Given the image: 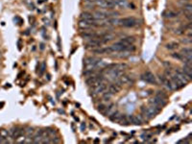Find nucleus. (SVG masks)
<instances>
[{
  "label": "nucleus",
  "mask_w": 192,
  "mask_h": 144,
  "mask_svg": "<svg viewBox=\"0 0 192 144\" xmlns=\"http://www.w3.org/2000/svg\"><path fill=\"white\" fill-rule=\"evenodd\" d=\"M156 95H157V96H159V97L163 98V99H165V100L167 99V95H166L163 91H160V90H159V91H157Z\"/></svg>",
  "instance_id": "obj_28"
},
{
  "label": "nucleus",
  "mask_w": 192,
  "mask_h": 144,
  "mask_svg": "<svg viewBox=\"0 0 192 144\" xmlns=\"http://www.w3.org/2000/svg\"><path fill=\"white\" fill-rule=\"evenodd\" d=\"M23 131L24 130L21 129V128H13L9 131V135H11L13 138H15L16 139L18 137H19V135H21L22 134H23Z\"/></svg>",
  "instance_id": "obj_9"
},
{
  "label": "nucleus",
  "mask_w": 192,
  "mask_h": 144,
  "mask_svg": "<svg viewBox=\"0 0 192 144\" xmlns=\"http://www.w3.org/2000/svg\"><path fill=\"white\" fill-rule=\"evenodd\" d=\"M107 88H108V86H107V85H106L105 83H101V84H99L98 86H94L93 88V93L94 94H100V93H104V92L107 90Z\"/></svg>",
  "instance_id": "obj_8"
},
{
  "label": "nucleus",
  "mask_w": 192,
  "mask_h": 144,
  "mask_svg": "<svg viewBox=\"0 0 192 144\" xmlns=\"http://www.w3.org/2000/svg\"><path fill=\"white\" fill-rule=\"evenodd\" d=\"M102 42L103 43H105V42H108V41H110V40H111V39H114V35L113 34H106V35H104V36L102 37Z\"/></svg>",
  "instance_id": "obj_21"
},
{
  "label": "nucleus",
  "mask_w": 192,
  "mask_h": 144,
  "mask_svg": "<svg viewBox=\"0 0 192 144\" xmlns=\"http://www.w3.org/2000/svg\"><path fill=\"white\" fill-rule=\"evenodd\" d=\"M172 57L175 58V59L180 60H185V58H183V56L180 53H174V54H172Z\"/></svg>",
  "instance_id": "obj_25"
},
{
  "label": "nucleus",
  "mask_w": 192,
  "mask_h": 144,
  "mask_svg": "<svg viewBox=\"0 0 192 144\" xmlns=\"http://www.w3.org/2000/svg\"><path fill=\"white\" fill-rule=\"evenodd\" d=\"M140 21L136 17H124L122 19H118V25L123 26V27H136V26L139 25Z\"/></svg>",
  "instance_id": "obj_1"
},
{
  "label": "nucleus",
  "mask_w": 192,
  "mask_h": 144,
  "mask_svg": "<svg viewBox=\"0 0 192 144\" xmlns=\"http://www.w3.org/2000/svg\"><path fill=\"white\" fill-rule=\"evenodd\" d=\"M159 80L162 85H164L169 90H174V89H176V86H174V84L172 83V81L169 79L168 77L163 76V75H159Z\"/></svg>",
  "instance_id": "obj_3"
},
{
  "label": "nucleus",
  "mask_w": 192,
  "mask_h": 144,
  "mask_svg": "<svg viewBox=\"0 0 192 144\" xmlns=\"http://www.w3.org/2000/svg\"><path fill=\"white\" fill-rule=\"evenodd\" d=\"M151 137H152L151 134H146V135H142V137L144 138V139H146V140H147V139H149V138H150Z\"/></svg>",
  "instance_id": "obj_32"
},
{
  "label": "nucleus",
  "mask_w": 192,
  "mask_h": 144,
  "mask_svg": "<svg viewBox=\"0 0 192 144\" xmlns=\"http://www.w3.org/2000/svg\"><path fill=\"white\" fill-rule=\"evenodd\" d=\"M95 5L102 9H114L116 7L115 0H96Z\"/></svg>",
  "instance_id": "obj_2"
},
{
  "label": "nucleus",
  "mask_w": 192,
  "mask_h": 144,
  "mask_svg": "<svg viewBox=\"0 0 192 144\" xmlns=\"http://www.w3.org/2000/svg\"><path fill=\"white\" fill-rule=\"evenodd\" d=\"M116 82H118L120 85L122 86V85H129V84H133L134 81H132L131 77L128 76V75H122V76L120 77Z\"/></svg>",
  "instance_id": "obj_10"
},
{
  "label": "nucleus",
  "mask_w": 192,
  "mask_h": 144,
  "mask_svg": "<svg viewBox=\"0 0 192 144\" xmlns=\"http://www.w3.org/2000/svg\"><path fill=\"white\" fill-rule=\"evenodd\" d=\"M103 44L102 40H99V39H88V41L87 42V48H90V49H96V48H99L101 47Z\"/></svg>",
  "instance_id": "obj_5"
},
{
  "label": "nucleus",
  "mask_w": 192,
  "mask_h": 144,
  "mask_svg": "<svg viewBox=\"0 0 192 144\" xmlns=\"http://www.w3.org/2000/svg\"><path fill=\"white\" fill-rule=\"evenodd\" d=\"M114 111H115L114 105H113V104H111L110 106H107V108H106L104 113H105V115H107V116H111V115L113 114Z\"/></svg>",
  "instance_id": "obj_19"
},
{
  "label": "nucleus",
  "mask_w": 192,
  "mask_h": 144,
  "mask_svg": "<svg viewBox=\"0 0 192 144\" xmlns=\"http://www.w3.org/2000/svg\"><path fill=\"white\" fill-rule=\"evenodd\" d=\"M106 108H107V105H105V104H100V105L98 106V111L104 113Z\"/></svg>",
  "instance_id": "obj_29"
},
{
  "label": "nucleus",
  "mask_w": 192,
  "mask_h": 144,
  "mask_svg": "<svg viewBox=\"0 0 192 144\" xmlns=\"http://www.w3.org/2000/svg\"><path fill=\"white\" fill-rule=\"evenodd\" d=\"M116 1V7L120 9H125L128 6L127 0H115Z\"/></svg>",
  "instance_id": "obj_20"
},
{
  "label": "nucleus",
  "mask_w": 192,
  "mask_h": 144,
  "mask_svg": "<svg viewBox=\"0 0 192 144\" xmlns=\"http://www.w3.org/2000/svg\"><path fill=\"white\" fill-rule=\"evenodd\" d=\"M85 3H95L96 0H83Z\"/></svg>",
  "instance_id": "obj_33"
},
{
  "label": "nucleus",
  "mask_w": 192,
  "mask_h": 144,
  "mask_svg": "<svg viewBox=\"0 0 192 144\" xmlns=\"http://www.w3.org/2000/svg\"><path fill=\"white\" fill-rule=\"evenodd\" d=\"M92 23L93 22H90V21H87V20H83L81 19L79 22V27L81 29H85V30H88V29H90L92 27Z\"/></svg>",
  "instance_id": "obj_14"
},
{
  "label": "nucleus",
  "mask_w": 192,
  "mask_h": 144,
  "mask_svg": "<svg viewBox=\"0 0 192 144\" xmlns=\"http://www.w3.org/2000/svg\"><path fill=\"white\" fill-rule=\"evenodd\" d=\"M16 143H23V142H25V137L22 134L19 135V137H18L16 138Z\"/></svg>",
  "instance_id": "obj_27"
},
{
  "label": "nucleus",
  "mask_w": 192,
  "mask_h": 144,
  "mask_svg": "<svg viewBox=\"0 0 192 144\" xmlns=\"http://www.w3.org/2000/svg\"><path fill=\"white\" fill-rule=\"evenodd\" d=\"M44 69H45V63L42 62L41 63V70H39V75H42L44 72Z\"/></svg>",
  "instance_id": "obj_30"
},
{
  "label": "nucleus",
  "mask_w": 192,
  "mask_h": 144,
  "mask_svg": "<svg viewBox=\"0 0 192 144\" xmlns=\"http://www.w3.org/2000/svg\"><path fill=\"white\" fill-rule=\"evenodd\" d=\"M121 85L116 82L115 84H113V85H110L109 86V88H107L108 91L110 92V93L111 94H115V93H118V92L120 91V89H121Z\"/></svg>",
  "instance_id": "obj_7"
},
{
  "label": "nucleus",
  "mask_w": 192,
  "mask_h": 144,
  "mask_svg": "<svg viewBox=\"0 0 192 144\" xmlns=\"http://www.w3.org/2000/svg\"><path fill=\"white\" fill-rule=\"evenodd\" d=\"M175 74H176V76L179 78L180 81H183V82L185 84L188 83L189 81L191 80V79H189V78L185 74V72H183V70H180L179 68H177L176 70H175Z\"/></svg>",
  "instance_id": "obj_6"
},
{
  "label": "nucleus",
  "mask_w": 192,
  "mask_h": 144,
  "mask_svg": "<svg viewBox=\"0 0 192 144\" xmlns=\"http://www.w3.org/2000/svg\"><path fill=\"white\" fill-rule=\"evenodd\" d=\"M111 96H113V94L111 93H110V92H104V94H103V100L104 101H110L111 100Z\"/></svg>",
  "instance_id": "obj_24"
},
{
  "label": "nucleus",
  "mask_w": 192,
  "mask_h": 144,
  "mask_svg": "<svg viewBox=\"0 0 192 144\" xmlns=\"http://www.w3.org/2000/svg\"><path fill=\"white\" fill-rule=\"evenodd\" d=\"M177 16H178V14L175 13V12H168V13L165 14V16L169 17V18H173V17H176Z\"/></svg>",
  "instance_id": "obj_26"
},
{
  "label": "nucleus",
  "mask_w": 192,
  "mask_h": 144,
  "mask_svg": "<svg viewBox=\"0 0 192 144\" xmlns=\"http://www.w3.org/2000/svg\"><path fill=\"white\" fill-rule=\"evenodd\" d=\"M120 42H122L123 44L125 45H133L134 42L136 41V39L134 37H123L122 39L119 40Z\"/></svg>",
  "instance_id": "obj_15"
},
{
  "label": "nucleus",
  "mask_w": 192,
  "mask_h": 144,
  "mask_svg": "<svg viewBox=\"0 0 192 144\" xmlns=\"http://www.w3.org/2000/svg\"><path fill=\"white\" fill-rule=\"evenodd\" d=\"M98 37V35H96L95 33H91V32H85V33L82 34V37L85 39H96Z\"/></svg>",
  "instance_id": "obj_17"
},
{
  "label": "nucleus",
  "mask_w": 192,
  "mask_h": 144,
  "mask_svg": "<svg viewBox=\"0 0 192 144\" xmlns=\"http://www.w3.org/2000/svg\"><path fill=\"white\" fill-rule=\"evenodd\" d=\"M141 79L144 81V82L149 83V84H154V85H157V84L156 77H155L154 74L150 71H146L145 73L141 76Z\"/></svg>",
  "instance_id": "obj_4"
},
{
  "label": "nucleus",
  "mask_w": 192,
  "mask_h": 144,
  "mask_svg": "<svg viewBox=\"0 0 192 144\" xmlns=\"http://www.w3.org/2000/svg\"><path fill=\"white\" fill-rule=\"evenodd\" d=\"M183 71L185 72V74L189 78V79H191V77H192V66H191V63H185V65H183Z\"/></svg>",
  "instance_id": "obj_13"
},
{
  "label": "nucleus",
  "mask_w": 192,
  "mask_h": 144,
  "mask_svg": "<svg viewBox=\"0 0 192 144\" xmlns=\"http://www.w3.org/2000/svg\"><path fill=\"white\" fill-rule=\"evenodd\" d=\"M9 137V131L5 129H1L0 130V142H6L5 139Z\"/></svg>",
  "instance_id": "obj_18"
},
{
  "label": "nucleus",
  "mask_w": 192,
  "mask_h": 144,
  "mask_svg": "<svg viewBox=\"0 0 192 144\" xmlns=\"http://www.w3.org/2000/svg\"><path fill=\"white\" fill-rule=\"evenodd\" d=\"M127 120L129 123L134 124V125H141L142 124V119L137 115H132V116L127 117Z\"/></svg>",
  "instance_id": "obj_11"
},
{
  "label": "nucleus",
  "mask_w": 192,
  "mask_h": 144,
  "mask_svg": "<svg viewBox=\"0 0 192 144\" xmlns=\"http://www.w3.org/2000/svg\"><path fill=\"white\" fill-rule=\"evenodd\" d=\"M179 47V43L177 42H170L168 44H166V48L169 49V50H174V49H177Z\"/></svg>",
  "instance_id": "obj_22"
},
{
  "label": "nucleus",
  "mask_w": 192,
  "mask_h": 144,
  "mask_svg": "<svg viewBox=\"0 0 192 144\" xmlns=\"http://www.w3.org/2000/svg\"><path fill=\"white\" fill-rule=\"evenodd\" d=\"M27 134H28L29 137L31 134H34V129L33 128H29V129H28V131H27Z\"/></svg>",
  "instance_id": "obj_31"
},
{
  "label": "nucleus",
  "mask_w": 192,
  "mask_h": 144,
  "mask_svg": "<svg viewBox=\"0 0 192 144\" xmlns=\"http://www.w3.org/2000/svg\"><path fill=\"white\" fill-rule=\"evenodd\" d=\"M81 19L87 20V21H90V22L95 21V18H94V16H93V14L90 13V12H84V13H82L81 14Z\"/></svg>",
  "instance_id": "obj_12"
},
{
  "label": "nucleus",
  "mask_w": 192,
  "mask_h": 144,
  "mask_svg": "<svg viewBox=\"0 0 192 144\" xmlns=\"http://www.w3.org/2000/svg\"><path fill=\"white\" fill-rule=\"evenodd\" d=\"M183 12H185V14H192V5L191 4L185 5V8H183Z\"/></svg>",
  "instance_id": "obj_23"
},
{
  "label": "nucleus",
  "mask_w": 192,
  "mask_h": 144,
  "mask_svg": "<svg viewBox=\"0 0 192 144\" xmlns=\"http://www.w3.org/2000/svg\"><path fill=\"white\" fill-rule=\"evenodd\" d=\"M110 117H111V120L113 121V122H120L123 117V114H121L118 111H114Z\"/></svg>",
  "instance_id": "obj_16"
}]
</instances>
